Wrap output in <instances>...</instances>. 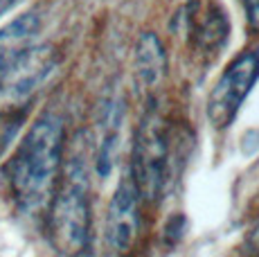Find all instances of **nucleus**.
<instances>
[{
    "label": "nucleus",
    "mask_w": 259,
    "mask_h": 257,
    "mask_svg": "<svg viewBox=\"0 0 259 257\" xmlns=\"http://www.w3.org/2000/svg\"><path fill=\"white\" fill-rule=\"evenodd\" d=\"M136 72L144 86H156L167 72V54L160 38L144 32L136 46Z\"/></svg>",
    "instance_id": "9d476101"
},
{
    "label": "nucleus",
    "mask_w": 259,
    "mask_h": 257,
    "mask_svg": "<svg viewBox=\"0 0 259 257\" xmlns=\"http://www.w3.org/2000/svg\"><path fill=\"white\" fill-rule=\"evenodd\" d=\"M91 199H88V169L81 154L68 160L61 187L50 199L48 235L54 250L66 257H79L91 244Z\"/></svg>",
    "instance_id": "f03ea898"
},
{
    "label": "nucleus",
    "mask_w": 259,
    "mask_h": 257,
    "mask_svg": "<svg viewBox=\"0 0 259 257\" xmlns=\"http://www.w3.org/2000/svg\"><path fill=\"white\" fill-rule=\"evenodd\" d=\"M259 79V52H241L221 72L207 97V120L214 128H228L237 117L243 100Z\"/></svg>",
    "instance_id": "20e7f679"
},
{
    "label": "nucleus",
    "mask_w": 259,
    "mask_h": 257,
    "mask_svg": "<svg viewBox=\"0 0 259 257\" xmlns=\"http://www.w3.org/2000/svg\"><path fill=\"white\" fill-rule=\"evenodd\" d=\"M16 3H18V0H0V16H3V14L7 12L12 5H16Z\"/></svg>",
    "instance_id": "f8f14e48"
},
{
    "label": "nucleus",
    "mask_w": 259,
    "mask_h": 257,
    "mask_svg": "<svg viewBox=\"0 0 259 257\" xmlns=\"http://www.w3.org/2000/svg\"><path fill=\"white\" fill-rule=\"evenodd\" d=\"M38 29H41V21L34 12L14 18L0 29V72L12 66L18 57H23L29 48H34Z\"/></svg>",
    "instance_id": "0eeeda50"
},
{
    "label": "nucleus",
    "mask_w": 259,
    "mask_h": 257,
    "mask_svg": "<svg viewBox=\"0 0 259 257\" xmlns=\"http://www.w3.org/2000/svg\"><path fill=\"white\" fill-rule=\"evenodd\" d=\"M255 239H257V244H259V230L255 232Z\"/></svg>",
    "instance_id": "ddd939ff"
},
{
    "label": "nucleus",
    "mask_w": 259,
    "mask_h": 257,
    "mask_svg": "<svg viewBox=\"0 0 259 257\" xmlns=\"http://www.w3.org/2000/svg\"><path fill=\"white\" fill-rule=\"evenodd\" d=\"M176 136L171 131V124L156 106L147 108L133 140L131 154V176L140 199L147 203H156L167 192L169 183L174 179V149Z\"/></svg>",
    "instance_id": "7ed1b4c3"
},
{
    "label": "nucleus",
    "mask_w": 259,
    "mask_h": 257,
    "mask_svg": "<svg viewBox=\"0 0 259 257\" xmlns=\"http://www.w3.org/2000/svg\"><path fill=\"white\" fill-rule=\"evenodd\" d=\"M243 9H246V18L250 29L259 34V0H243Z\"/></svg>",
    "instance_id": "9b49d317"
},
{
    "label": "nucleus",
    "mask_w": 259,
    "mask_h": 257,
    "mask_svg": "<svg viewBox=\"0 0 259 257\" xmlns=\"http://www.w3.org/2000/svg\"><path fill=\"white\" fill-rule=\"evenodd\" d=\"M189 23H192L194 43L205 52L219 50L226 43L228 34H230V25L226 21V14L214 3H210L205 9H194Z\"/></svg>",
    "instance_id": "1a4fd4ad"
},
{
    "label": "nucleus",
    "mask_w": 259,
    "mask_h": 257,
    "mask_svg": "<svg viewBox=\"0 0 259 257\" xmlns=\"http://www.w3.org/2000/svg\"><path fill=\"white\" fill-rule=\"evenodd\" d=\"M54 66L57 57L50 46L29 48L23 57L0 72V108L9 111L23 106L41 88Z\"/></svg>",
    "instance_id": "39448f33"
},
{
    "label": "nucleus",
    "mask_w": 259,
    "mask_h": 257,
    "mask_svg": "<svg viewBox=\"0 0 259 257\" xmlns=\"http://www.w3.org/2000/svg\"><path fill=\"white\" fill-rule=\"evenodd\" d=\"M63 160V120L54 113L41 115L25 133L7 165L14 199L25 210L46 205L57 190Z\"/></svg>",
    "instance_id": "f257e3e1"
},
{
    "label": "nucleus",
    "mask_w": 259,
    "mask_h": 257,
    "mask_svg": "<svg viewBox=\"0 0 259 257\" xmlns=\"http://www.w3.org/2000/svg\"><path fill=\"white\" fill-rule=\"evenodd\" d=\"M140 232V194L133 185L131 176H124L117 183L106 210L104 237L115 253H126Z\"/></svg>",
    "instance_id": "423d86ee"
},
{
    "label": "nucleus",
    "mask_w": 259,
    "mask_h": 257,
    "mask_svg": "<svg viewBox=\"0 0 259 257\" xmlns=\"http://www.w3.org/2000/svg\"><path fill=\"white\" fill-rule=\"evenodd\" d=\"M102 138H99V147L95 154V172L99 179H106L115 167V158L119 151V131H122V104L111 102L106 104L102 115Z\"/></svg>",
    "instance_id": "6e6552de"
}]
</instances>
